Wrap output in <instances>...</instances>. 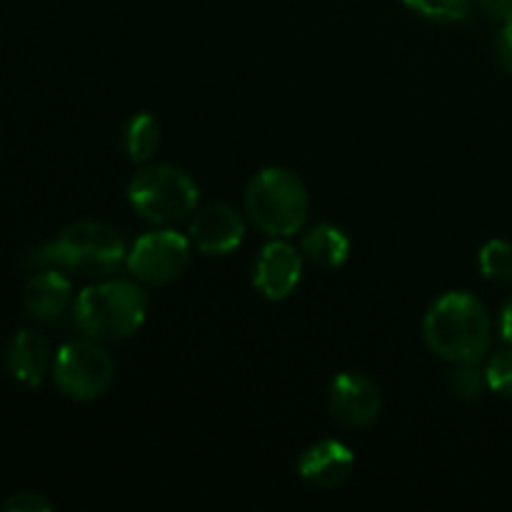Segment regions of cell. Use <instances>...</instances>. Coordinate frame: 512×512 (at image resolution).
Instances as JSON below:
<instances>
[{"mask_svg": "<svg viewBox=\"0 0 512 512\" xmlns=\"http://www.w3.org/2000/svg\"><path fill=\"white\" fill-rule=\"evenodd\" d=\"M423 335L428 348L448 363H480L493 343V320L483 300L453 290L430 305Z\"/></svg>", "mask_w": 512, "mask_h": 512, "instance_id": "6da1fadb", "label": "cell"}, {"mask_svg": "<svg viewBox=\"0 0 512 512\" xmlns=\"http://www.w3.org/2000/svg\"><path fill=\"white\" fill-rule=\"evenodd\" d=\"M148 315V298L133 280L108 278L88 285L73 303V320L85 338L118 343L138 333Z\"/></svg>", "mask_w": 512, "mask_h": 512, "instance_id": "7a4b0ae2", "label": "cell"}, {"mask_svg": "<svg viewBox=\"0 0 512 512\" xmlns=\"http://www.w3.org/2000/svg\"><path fill=\"white\" fill-rule=\"evenodd\" d=\"M245 210L265 235L290 238L308 220V188L293 170L263 168L245 185Z\"/></svg>", "mask_w": 512, "mask_h": 512, "instance_id": "3957f363", "label": "cell"}, {"mask_svg": "<svg viewBox=\"0 0 512 512\" xmlns=\"http://www.w3.org/2000/svg\"><path fill=\"white\" fill-rule=\"evenodd\" d=\"M35 260L80 275H110L128 260L123 238L100 220H78L35 250Z\"/></svg>", "mask_w": 512, "mask_h": 512, "instance_id": "277c9868", "label": "cell"}, {"mask_svg": "<svg viewBox=\"0 0 512 512\" xmlns=\"http://www.w3.org/2000/svg\"><path fill=\"white\" fill-rule=\"evenodd\" d=\"M198 183L175 165H148L128 185L135 213L155 225L178 223L198 205Z\"/></svg>", "mask_w": 512, "mask_h": 512, "instance_id": "5b68a950", "label": "cell"}, {"mask_svg": "<svg viewBox=\"0 0 512 512\" xmlns=\"http://www.w3.org/2000/svg\"><path fill=\"white\" fill-rule=\"evenodd\" d=\"M115 378V360L100 340H70L55 353L53 380L60 393L78 403L103 398Z\"/></svg>", "mask_w": 512, "mask_h": 512, "instance_id": "8992f818", "label": "cell"}, {"mask_svg": "<svg viewBox=\"0 0 512 512\" xmlns=\"http://www.w3.org/2000/svg\"><path fill=\"white\" fill-rule=\"evenodd\" d=\"M190 240L175 230H153L135 240L128 253V270L145 285H168L190 265Z\"/></svg>", "mask_w": 512, "mask_h": 512, "instance_id": "52a82bcc", "label": "cell"}, {"mask_svg": "<svg viewBox=\"0 0 512 512\" xmlns=\"http://www.w3.org/2000/svg\"><path fill=\"white\" fill-rule=\"evenodd\" d=\"M328 408L345 428H368L383 410V398L368 375L340 373L328 388Z\"/></svg>", "mask_w": 512, "mask_h": 512, "instance_id": "ba28073f", "label": "cell"}, {"mask_svg": "<svg viewBox=\"0 0 512 512\" xmlns=\"http://www.w3.org/2000/svg\"><path fill=\"white\" fill-rule=\"evenodd\" d=\"M245 238V220L233 205L210 203L190 220V240L205 255H228Z\"/></svg>", "mask_w": 512, "mask_h": 512, "instance_id": "9c48e42d", "label": "cell"}, {"mask_svg": "<svg viewBox=\"0 0 512 512\" xmlns=\"http://www.w3.org/2000/svg\"><path fill=\"white\" fill-rule=\"evenodd\" d=\"M303 275V255L285 240L275 238L265 245L255 263V288L268 300H285L298 288Z\"/></svg>", "mask_w": 512, "mask_h": 512, "instance_id": "30bf717a", "label": "cell"}, {"mask_svg": "<svg viewBox=\"0 0 512 512\" xmlns=\"http://www.w3.org/2000/svg\"><path fill=\"white\" fill-rule=\"evenodd\" d=\"M355 455L340 440H320L298 460V475L318 490H335L353 475Z\"/></svg>", "mask_w": 512, "mask_h": 512, "instance_id": "8fae6325", "label": "cell"}, {"mask_svg": "<svg viewBox=\"0 0 512 512\" xmlns=\"http://www.w3.org/2000/svg\"><path fill=\"white\" fill-rule=\"evenodd\" d=\"M70 305H73V283L60 268L50 265L25 283L23 308L33 320L53 323L63 318Z\"/></svg>", "mask_w": 512, "mask_h": 512, "instance_id": "7c38bea8", "label": "cell"}, {"mask_svg": "<svg viewBox=\"0 0 512 512\" xmlns=\"http://www.w3.org/2000/svg\"><path fill=\"white\" fill-rule=\"evenodd\" d=\"M5 368L20 385L38 388L53 368L48 340L35 330H18L5 345Z\"/></svg>", "mask_w": 512, "mask_h": 512, "instance_id": "4fadbf2b", "label": "cell"}, {"mask_svg": "<svg viewBox=\"0 0 512 512\" xmlns=\"http://www.w3.org/2000/svg\"><path fill=\"white\" fill-rule=\"evenodd\" d=\"M300 250H303V255L310 263L320 265L325 270H335L340 265H345V260H348L350 240L338 225L318 223L303 235Z\"/></svg>", "mask_w": 512, "mask_h": 512, "instance_id": "5bb4252c", "label": "cell"}, {"mask_svg": "<svg viewBox=\"0 0 512 512\" xmlns=\"http://www.w3.org/2000/svg\"><path fill=\"white\" fill-rule=\"evenodd\" d=\"M160 145V123L150 113H138L125 128V150L133 163H148Z\"/></svg>", "mask_w": 512, "mask_h": 512, "instance_id": "9a60e30c", "label": "cell"}, {"mask_svg": "<svg viewBox=\"0 0 512 512\" xmlns=\"http://www.w3.org/2000/svg\"><path fill=\"white\" fill-rule=\"evenodd\" d=\"M480 270L493 283H512V243L493 238L480 248Z\"/></svg>", "mask_w": 512, "mask_h": 512, "instance_id": "2e32d148", "label": "cell"}, {"mask_svg": "<svg viewBox=\"0 0 512 512\" xmlns=\"http://www.w3.org/2000/svg\"><path fill=\"white\" fill-rule=\"evenodd\" d=\"M413 13L438 23H460L473 10V0H403Z\"/></svg>", "mask_w": 512, "mask_h": 512, "instance_id": "e0dca14e", "label": "cell"}, {"mask_svg": "<svg viewBox=\"0 0 512 512\" xmlns=\"http://www.w3.org/2000/svg\"><path fill=\"white\" fill-rule=\"evenodd\" d=\"M448 388L460 400H478L488 388L485 370H478V363H460L448 378Z\"/></svg>", "mask_w": 512, "mask_h": 512, "instance_id": "ac0fdd59", "label": "cell"}, {"mask_svg": "<svg viewBox=\"0 0 512 512\" xmlns=\"http://www.w3.org/2000/svg\"><path fill=\"white\" fill-rule=\"evenodd\" d=\"M485 378H488V388L495 395L512 400V348L500 350L490 358L488 368H485Z\"/></svg>", "mask_w": 512, "mask_h": 512, "instance_id": "d6986e66", "label": "cell"}, {"mask_svg": "<svg viewBox=\"0 0 512 512\" xmlns=\"http://www.w3.org/2000/svg\"><path fill=\"white\" fill-rule=\"evenodd\" d=\"M5 512H50L53 510V503L45 498L43 493H35V490H20V493H13L3 503Z\"/></svg>", "mask_w": 512, "mask_h": 512, "instance_id": "ffe728a7", "label": "cell"}, {"mask_svg": "<svg viewBox=\"0 0 512 512\" xmlns=\"http://www.w3.org/2000/svg\"><path fill=\"white\" fill-rule=\"evenodd\" d=\"M495 50H498L500 65L512 73V23H503V30L495 40Z\"/></svg>", "mask_w": 512, "mask_h": 512, "instance_id": "44dd1931", "label": "cell"}, {"mask_svg": "<svg viewBox=\"0 0 512 512\" xmlns=\"http://www.w3.org/2000/svg\"><path fill=\"white\" fill-rule=\"evenodd\" d=\"M485 13L500 23H512V0H480Z\"/></svg>", "mask_w": 512, "mask_h": 512, "instance_id": "7402d4cb", "label": "cell"}, {"mask_svg": "<svg viewBox=\"0 0 512 512\" xmlns=\"http://www.w3.org/2000/svg\"><path fill=\"white\" fill-rule=\"evenodd\" d=\"M500 335H503L505 343L512 345V298L500 310Z\"/></svg>", "mask_w": 512, "mask_h": 512, "instance_id": "603a6c76", "label": "cell"}]
</instances>
